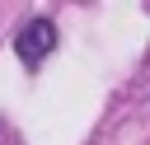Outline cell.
Instances as JSON below:
<instances>
[{"mask_svg": "<svg viewBox=\"0 0 150 145\" xmlns=\"http://www.w3.org/2000/svg\"><path fill=\"white\" fill-rule=\"evenodd\" d=\"M14 51H19L23 65H42V61L56 51V23H52V19H28V23L19 28V37H14Z\"/></svg>", "mask_w": 150, "mask_h": 145, "instance_id": "1", "label": "cell"}]
</instances>
